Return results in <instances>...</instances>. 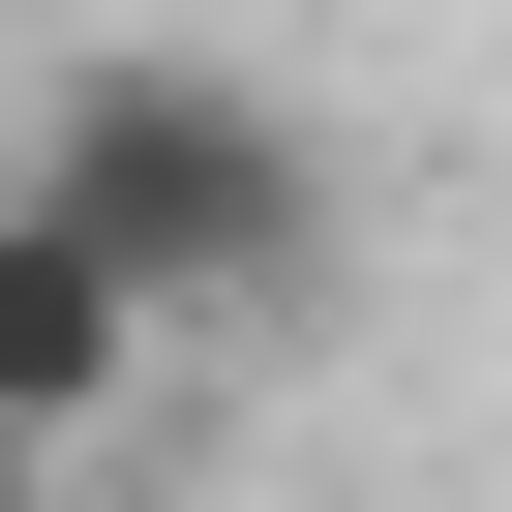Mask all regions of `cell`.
<instances>
[{
    "mask_svg": "<svg viewBox=\"0 0 512 512\" xmlns=\"http://www.w3.org/2000/svg\"><path fill=\"white\" fill-rule=\"evenodd\" d=\"M0 211H61L151 332L181 302H302L332 272V121H272L241 61H61L31 151H0Z\"/></svg>",
    "mask_w": 512,
    "mask_h": 512,
    "instance_id": "6da1fadb",
    "label": "cell"
},
{
    "mask_svg": "<svg viewBox=\"0 0 512 512\" xmlns=\"http://www.w3.org/2000/svg\"><path fill=\"white\" fill-rule=\"evenodd\" d=\"M121 362H151V302L91 272L61 211H0V482H61V452L121 422Z\"/></svg>",
    "mask_w": 512,
    "mask_h": 512,
    "instance_id": "7a4b0ae2",
    "label": "cell"
},
{
    "mask_svg": "<svg viewBox=\"0 0 512 512\" xmlns=\"http://www.w3.org/2000/svg\"><path fill=\"white\" fill-rule=\"evenodd\" d=\"M0 512H61V482H0Z\"/></svg>",
    "mask_w": 512,
    "mask_h": 512,
    "instance_id": "3957f363",
    "label": "cell"
}]
</instances>
